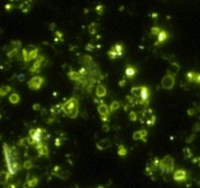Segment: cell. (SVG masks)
Returning <instances> with one entry per match:
<instances>
[{
    "label": "cell",
    "instance_id": "cell-1",
    "mask_svg": "<svg viewBox=\"0 0 200 188\" xmlns=\"http://www.w3.org/2000/svg\"><path fill=\"white\" fill-rule=\"evenodd\" d=\"M63 111L71 119H74L78 115V101L77 99L72 97L63 105Z\"/></svg>",
    "mask_w": 200,
    "mask_h": 188
},
{
    "label": "cell",
    "instance_id": "cell-2",
    "mask_svg": "<svg viewBox=\"0 0 200 188\" xmlns=\"http://www.w3.org/2000/svg\"><path fill=\"white\" fill-rule=\"evenodd\" d=\"M43 132L44 130L42 128H35L29 130V136L28 138V143L30 145H37L42 142L43 139Z\"/></svg>",
    "mask_w": 200,
    "mask_h": 188
},
{
    "label": "cell",
    "instance_id": "cell-3",
    "mask_svg": "<svg viewBox=\"0 0 200 188\" xmlns=\"http://www.w3.org/2000/svg\"><path fill=\"white\" fill-rule=\"evenodd\" d=\"M158 168L160 170H162L164 173H173L174 170V159L170 156H166L163 160H160Z\"/></svg>",
    "mask_w": 200,
    "mask_h": 188
},
{
    "label": "cell",
    "instance_id": "cell-4",
    "mask_svg": "<svg viewBox=\"0 0 200 188\" xmlns=\"http://www.w3.org/2000/svg\"><path fill=\"white\" fill-rule=\"evenodd\" d=\"M150 90L147 86H141V96H140V104L143 106H147L149 103Z\"/></svg>",
    "mask_w": 200,
    "mask_h": 188
},
{
    "label": "cell",
    "instance_id": "cell-5",
    "mask_svg": "<svg viewBox=\"0 0 200 188\" xmlns=\"http://www.w3.org/2000/svg\"><path fill=\"white\" fill-rule=\"evenodd\" d=\"M161 84L164 89H172L175 85V76L173 73H168L162 78Z\"/></svg>",
    "mask_w": 200,
    "mask_h": 188
},
{
    "label": "cell",
    "instance_id": "cell-6",
    "mask_svg": "<svg viewBox=\"0 0 200 188\" xmlns=\"http://www.w3.org/2000/svg\"><path fill=\"white\" fill-rule=\"evenodd\" d=\"M43 82H44V78L42 77H32L31 80L28 81V87L31 90H37L41 87V85L43 84Z\"/></svg>",
    "mask_w": 200,
    "mask_h": 188
},
{
    "label": "cell",
    "instance_id": "cell-7",
    "mask_svg": "<svg viewBox=\"0 0 200 188\" xmlns=\"http://www.w3.org/2000/svg\"><path fill=\"white\" fill-rule=\"evenodd\" d=\"M98 112H99L100 115H101V118H102V120H103V121H107V117H108V115H110V111H108V107L107 106L106 104L102 103L101 105H99Z\"/></svg>",
    "mask_w": 200,
    "mask_h": 188
},
{
    "label": "cell",
    "instance_id": "cell-8",
    "mask_svg": "<svg viewBox=\"0 0 200 188\" xmlns=\"http://www.w3.org/2000/svg\"><path fill=\"white\" fill-rule=\"evenodd\" d=\"M173 178L175 179L176 181H185L186 179V172L184 169H177L173 174Z\"/></svg>",
    "mask_w": 200,
    "mask_h": 188
},
{
    "label": "cell",
    "instance_id": "cell-9",
    "mask_svg": "<svg viewBox=\"0 0 200 188\" xmlns=\"http://www.w3.org/2000/svg\"><path fill=\"white\" fill-rule=\"evenodd\" d=\"M36 150L38 152V154L40 156H48L49 155V149H48V146L44 143H39L37 145H35Z\"/></svg>",
    "mask_w": 200,
    "mask_h": 188
},
{
    "label": "cell",
    "instance_id": "cell-10",
    "mask_svg": "<svg viewBox=\"0 0 200 188\" xmlns=\"http://www.w3.org/2000/svg\"><path fill=\"white\" fill-rule=\"evenodd\" d=\"M168 37H169L168 32H166V30L161 29V32H160L159 34L157 36V41L155 42V45H160V44H162V43H164L165 41L167 40Z\"/></svg>",
    "mask_w": 200,
    "mask_h": 188
},
{
    "label": "cell",
    "instance_id": "cell-11",
    "mask_svg": "<svg viewBox=\"0 0 200 188\" xmlns=\"http://www.w3.org/2000/svg\"><path fill=\"white\" fill-rule=\"evenodd\" d=\"M147 136V132L146 129H141L138 130V132H134L133 134V138L135 140H143L146 141V137Z\"/></svg>",
    "mask_w": 200,
    "mask_h": 188
},
{
    "label": "cell",
    "instance_id": "cell-12",
    "mask_svg": "<svg viewBox=\"0 0 200 188\" xmlns=\"http://www.w3.org/2000/svg\"><path fill=\"white\" fill-rule=\"evenodd\" d=\"M136 73H137V69L135 68V67L130 66V65H128V66L126 67V69H125V75H126V77H127L132 78V77H134L135 76H136Z\"/></svg>",
    "mask_w": 200,
    "mask_h": 188
},
{
    "label": "cell",
    "instance_id": "cell-13",
    "mask_svg": "<svg viewBox=\"0 0 200 188\" xmlns=\"http://www.w3.org/2000/svg\"><path fill=\"white\" fill-rule=\"evenodd\" d=\"M96 94H97V96L100 98L105 97L107 94V88L103 85H99L97 87V89H96Z\"/></svg>",
    "mask_w": 200,
    "mask_h": 188
},
{
    "label": "cell",
    "instance_id": "cell-14",
    "mask_svg": "<svg viewBox=\"0 0 200 188\" xmlns=\"http://www.w3.org/2000/svg\"><path fill=\"white\" fill-rule=\"evenodd\" d=\"M131 93L134 96L135 98L140 100V96H141V86H136V87H133L131 89Z\"/></svg>",
    "mask_w": 200,
    "mask_h": 188
},
{
    "label": "cell",
    "instance_id": "cell-15",
    "mask_svg": "<svg viewBox=\"0 0 200 188\" xmlns=\"http://www.w3.org/2000/svg\"><path fill=\"white\" fill-rule=\"evenodd\" d=\"M112 48H113V49L117 52V54H118L119 57L122 56L123 51H124V47H123V45H121V44H119V43H117V44H115L114 46H112Z\"/></svg>",
    "mask_w": 200,
    "mask_h": 188
},
{
    "label": "cell",
    "instance_id": "cell-16",
    "mask_svg": "<svg viewBox=\"0 0 200 188\" xmlns=\"http://www.w3.org/2000/svg\"><path fill=\"white\" fill-rule=\"evenodd\" d=\"M9 101L12 103V104H17L20 102V96L17 94V93H13L10 95L9 97Z\"/></svg>",
    "mask_w": 200,
    "mask_h": 188
},
{
    "label": "cell",
    "instance_id": "cell-17",
    "mask_svg": "<svg viewBox=\"0 0 200 188\" xmlns=\"http://www.w3.org/2000/svg\"><path fill=\"white\" fill-rule=\"evenodd\" d=\"M117 154L121 157H125L127 155V149H126V147L124 145H119L118 150H117Z\"/></svg>",
    "mask_w": 200,
    "mask_h": 188
},
{
    "label": "cell",
    "instance_id": "cell-18",
    "mask_svg": "<svg viewBox=\"0 0 200 188\" xmlns=\"http://www.w3.org/2000/svg\"><path fill=\"white\" fill-rule=\"evenodd\" d=\"M107 56H108V58L111 59V60H114V59L118 58V57H119L118 54H117V52L112 47H111V49L107 52Z\"/></svg>",
    "mask_w": 200,
    "mask_h": 188
},
{
    "label": "cell",
    "instance_id": "cell-19",
    "mask_svg": "<svg viewBox=\"0 0 200 188\" xmlns=\"http://www.w3.org/2000/svg\"><path fill=\"white\" fill-rule=\"evenodd\" d=\"M11 91L10 86H3L0 88V96H5Z\"/></svg>",
    "mask_w": 200,
    "mask_h": 188
},
{
    "label": "cell",
    "instance_id": "cell-20",
    "mask_svg": "<svg viewBox=\"0 0 200 188\" xmlns=\"http://www.w3.org/2000/svg\"><path fill=\"white\" fill-rule=\"evenodd\" d=\"M119 107H120L119 102L118 101H113V102L111 103V105H110V112H114L115 110H118Z\"/></svg>",
    "mask_w": 200,
    "mask_h": 188
},
{
    "label": "cell",
    "instance_id": "cell-21",
    "mask_svg": "<svg viewBox=\"0 0 200 188\" xmlns=\"http://www.w3.org/2000/svg\"><path fill=\"white\" fill-rule=\"evenodd\" d=\"M38 183V178H36V177H33L31 180H28V182L25 183V185H28L29 187H34V186H36V184Z\"/></svg>",
    "mask_w": 200,
    "mask_h": 188
},
{
    "label": "cell",
    "instance_id": "cell-22",
    "mask_svg": "<svg viewBox=\"0 0 200 188\" xmlns=\"http://www.w3.org/2000/svg\"><path fill=\"white\" fill-rule=\"evenodd\" d=\"M195 76H196V73L194 72H189L186 73V78H188L189 81H194V78H195Z\"/></svg>",
    "mask_w": 200,
    "mask_h": 188
},
{
    "label": "cell",
    "instance_id": "cell-23",
    "mask_svg": "<svg viewBox=\"0 0 200 188\" xmlns=\"http://www.w3.org/2000/svg\"><path fill=\"white\" fill-rule=\"evenodd\" d=\"M160 32H161V29H160L158 27H153L152 29H151V34H152L153 36H157Z\"/></svg>",
    "mask_w": 200,
    "mask_h": 188
},
{
    "label": "cell",
    "instance_id": "cell-24",
    "mask_svg": "<svg viewBox=\"0 0 200 188\" xmlns=\"http://www.w3.org/2000/svg\"><path fill=\"white\" fill-rule=\"evenodd\" d=\"M68 77H70L72 80H79V75H78L77 73H74V72H71L70 73H68Z\"/></svg>",
    "mask_w": 200,
    "mask_h": 188
},
{
    "label": "cell",
    "instance_id": "cell-25",
    "mask_svg": "<svg viewBox=\"0 0 200 188\" xmlns=\"http://www.w3.org/2000/svg\"><path fill=\"white\" fill-rule=\"evenodd\" d=\"M137 115H136V113H135L134 111H132L131 113L129 114V119H130V121H137Z\"/></svg>",
    "mask_w": 200,
    "mask_h": 188
},
{
    "label": "cell",
    "instance_id": "cell-26",
    "mask_svg": "<svg viewBox=\"0 0 200 188\" xmlns=\"http://www.w3.org/2000/svg\"><path fill=\"white\" fill-rule=\"evenodd\" d=\"M32 167V163L30 161H27V162H25V164H24V168L25 169H30Z\"/></svg>",
    "mask_w": 200,
    "mask_h": 188
},
{
    "label": "cell",
    "instance_id": "cell-27",
    "mask_svg": "<svg viewBox=\"0 0 200 188\" xmlns=\"http://www.w3.org/2000/svg\"><path fill=\"white\" fill-rule=\"evenodd\" d=\"M194 82L195 84H200V73H196L194 78Z\"/></svg>",
    "mask_w": 200,
    "mask_h": 188
}]
</instances>
